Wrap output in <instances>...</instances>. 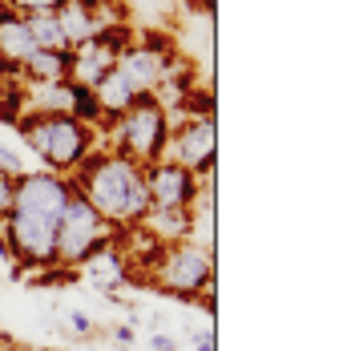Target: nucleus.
<instances>
[{
  "label": "nucleus",
  "instance_id": "2eb2a0df",
  "mask_svg": "<svg viewBox=\"0 0 351 351\" xmlns=\"http://www.w3.org/2000/svg\"><path fill=\"white\" fill-rule=\"evenodd\" d=\"M77 275L89 282V287H97V291H117V287H125V282L134 279V275H130L125 254H121L113 243H109L106 250H97V254H93V258L77 271Z\"/></svg>",
  "mask_w": 351,
  "mask_h": 351
},
{
  "label": "nucleus",
  "instance_id": "4468645a",
  "mask_svg": "<svg viewBox=\"0 0 351 351\" xmlns=\"http://www.w3.org/2000/svg\"><path fill=\"white\" fill-rule=\"evenodd\" d=\"M138 226L158 246L190 243V230H194V210H166V206H149Z\"/></svg>",
  "mask_w": 351,
  "mask_h": 351
},
{
  "label": "nucleus",
  "instance_id": "a211bd4d",
  "mask_svg": "<svg viewBox=\"0 0 351 351\" xmlns=\"http://www.w3.org/2000/svg\"><path fill=\"white\" fill-rule=\"evenodd\" d=\"M25 21H29V36H33L36 49H65L57 12H40V16H25Z\"/></svg>",
  "mask_w": 351,
  "mask_h": 351
},
{
  "label": "nucleus",
  "instance_id": "a878e982",
  "mask_svg": "<svg viewBox=\"0 0 351 351\" xmlns=\"http://www.w3.org/2000/svg\"><path fill=\"white\" fill-rule=\"evenodd\" d=\"M0 351H8V339H4V335H0Z\"/></svg>",
  "mask_w": 351,
  "mask_h": 351
},
{
  "label": "nucleus",
  "instance_id": "f3484780",
  "mask_svg": "<svg viewBox=\"0 0 351 351\" xmlns=\"http://www.w3.org/2000/svg\"><path fill=\"white\" fill-rule=\"evenodd\" d=\"M25 85H49V81H69V49H33V57L16 69Z\"/></svg>",
  "mask_w": 351,
  "mask_h": 351
},
{
  "label": "nucleus",
  "instance_id": "f257e3e1",
  "mask_svg": "<svg viewBox=\"0 0 351 351\" xmlns=\"http://www.w3.org/2000/svg\"><path fill=\"white\" fill-rule=\"evenodd\" d=\"M73 194H81L93 210L106 218L113 230H130L138 226L145 210H149V194H145V178H141V166L113 154L106 145H97L85 166L69 178Z\"/></svg>",
  "mask_w": 351,
  "mask_h": 351
},
{
  "label": "nucleus",
  "instance_id": "9d476101",
  "mask_svg": "<svg viewBox=\"0 0 351 351\" xmlns=\"http://www.w3.org/2000/svg\"><path fill=\"white\" fill-rule=\"evenodd\" d=\"M134 36L130 25H113L106 33L89 36V40H81V45H73L69 49V85L77 89H93L109 69H117V57H121V49H125V40Z\"/></svg>",
  "mask_w": 351,
  "mask_h": 351
},
{
  "label": "nucleus",
  "instance_id": "6ab92c4d",
  "mask_svg": "<svg viewBox=\"0 0 351 351\" xmlns=\"http://www.w3.org/2000/svg\"><path fill=\"white\" fill-rule=\"evenodd\" d=\"M61 331H65L69 339H89V335L97 331V323H93V315H89L85 307H69V311L61 315Z\"/></svg>",
  "mask_w": 351,
  "mask_h": 351
},
{
  "label": "nucleus",
  "instance_id": "aec40b11",
  "mask_svg": "<svg viewBox=\"0 0 351 351\" xmlns=\"http://www.w3.org/2000/svg\"><path fill=\"white\" fill-rule=\"evenodd\" d=\"M0 4H8L21 16H40V12H57L61 8V0H0Z\"/></svg>",
  "mask_w": 351,
  "mask_h": 351
},
{
  "label": "nucleus",
  "instance_id": "7ed1b4c3",
  "mask_svg": "<svg viewBox=\"0 0 351 351\" xmlns=\"http://www.w3.org/2000/svg\"><path fill=\"white\" fill-rule=\"evenodd\" d=\"M141 282L182 303H206L214 311V250H202L198 243L162 246Z\"/></svg>",
  "mask_w": 351,
  "mask_h": 351
},
{
  "label": "nucleus",
  "instance_id": "0eeeda50",
  "mask_svg": "<svg viewBox=\"0 0 351 351\" xmlns=\"http://www.w3.org/2000/svg\"><path fill=\"white\" fill-rule=\"evenodd\" d=\"M178 65L174 45L162 33H145V36H130L121 57H117V73L134 85L138 97H158V89L166 85L170 69Z\"/></svg>",
  "mask_w": 351,
  "mask_h": 351
},
{
  "label": "nucleus",
  "instance_id": "f8f14e48",
  "mask_svg": "<svg viewBox=\"0 0 351 351\" xmlns=\"http://www.w3.org/2000/svg\"><path fill=\"white\" fill-rule=\"evenodd\" d=\"M57 25H61V36H65V49H73V45L106 33L113 25H125V16H121L117 0H61Z\"/></svg>",
  "mask_w": 351,
  "mask_h": 351
},
{
  "label": "nucleus",
  "instance_id": "1a4fd4ad",
  "mask_svg": "<svg viewBox=\"0 0 351 351\" xmlns=\"http://www.w3.org/2000/svg\"><path fill=\"white\" fill-rule=\"evenodd\" d=\"M141 178H145L149 206H166V210H194L202 202V194L214 190V174L198 178V174H190L186 166L170 162V158H158V162L141 166Z\"/></svg>",
  "mask_w": 351,
  "mask_h": 351
},
{
  "label": "nucleus",
  "instance_id": "6e6552de",
  "mask_svg": "<svg viewBox=\"0 0 351 351\" xmlns=\"http://www.w3.org/2000/svg\"><path fill=\"white\" fill-rule=\"evenodd\" d=\"M166 158L178 162V166H186L190 174L210 178L214 162H218V125H214V113H174Z\"/></svg>",
  "mask_w": 351,
  "mask_h": 351
},
{
  "label": "nucleus",
  "instance_id": "b1692460",
  "mask_svg": "<svg viewBox=\"0 0 351 351\" xmlns=\"http://www.w3.org/2000/svg\"><path fill=\"white\" fill-rule=\"evenodd\" d=\"M113 339L130 348V343H134V327H130V323H117V327H113Z\"/></svg>",
  "mask_w": 351,
  "mask_h": 351
},
{
  "label": "nucleus",
  "instance_id": "412c9836",
  "mask_svg": "<svg viewBox=\"0 0 351 351\" xmlns=\"http://www.w3.org/2000/svg\"><path fill=\"white\" fill-rule=\"evenodd\" d=\"M12 198H16V174L12 170H0V222L12 210Z\"/></svg>",
  "mask_w": 351,
  "mask_h": 351
},
{
  "label": "nucleus",
  "instance_id": "5701e85b",
  "mask_svg": "<svg viewBox=\"0 0 351 351\" xmlns=\"http://www.w3.org/2000/svg\"><path fill=\"white\" fill-rule=\"evenodd\" d=\"M149 351H178V339L166 335V331H154L149 335Z\"/></svg>",
  "mask_w": 351,
  "mask_h": 351
},
{
  "label": "nucleus",
  "instance_id": "393cba45",
  "mask_svg": "<svg viewBox=\"0 0 351 351\" xmlns=\"http://www.w3.org/2000/svg\"><path fill=\"white\" fill-rule=\"evenodd\" d=\"M198 4H206V12H210V8H214V0H198Z\"/></svg>",
  "mask_w": 351,
  "mask_h": 351
},
{
  "label": "nucleus",
  "instance_id": "39448f33",
  "mask_svg": "<svg viewBox=\"0 0 351 351\" xmlns=\"http://www.w3.org/2000/svg\"><path fill=\"white\" fill-rule=\"evenodd\" d=\"M117 239V230L109 226L101 214L93 210L81 194H69L65 202V214L57 222V254H53V267L65 271V275H77L97 250H106L109 243Z\"/></svg>",
  "mask_w": 351,
  "mask_h": 351
},
{
  "label": "nucleus",
  "instance_id": "4be33fe9",
  "mask_svg": "<svg viewBox=\"0 0 351 351\" xmlns=\"http://www.w3.org/2000/svg\"><path fill=\"white\" fill-rule=\"evenodd\" d=\"M190 348L194 351H214V331L210 327H190Z\"/></svg>",
  "mask_w": 351,
  "mask_h": 351
},
{
  "label": "nucleus",
  "instance_id": "9b49d317",
  "mask_svg": "<svg viewBox=\"0 0 351 351\" xmlns=\"http://www.w3.org/2000/svg\"><path fill=\"white\" fill-rule=\"evenodd\" d=\"M69 194H73L69 178H57V174H49V170H21V174H16V198H12V210L40 214V218L61 222Z\"/></svg>",
  "mask_w": 351,
  "mask_h": 351
},
{
  "label": "nucleus",
  "instance_id": "20e7f679",
  "mask_svg": "<svg viewBox=\"0 0 351 351\" xmlns=\"http://www.w3.org/2000/svg\"><path fill=\"white\" fill-rule=\"evenodd\" d=\"M170 130H174V109L162 97H138L117 121H109V134H101V145L138 166H149L166 158Z\"/></svg>",
  "mask_w": 351,
  "mask_h": 351
},
{
  "label": "nucleus",
  "instance_id": "423d86ee",
  "mask_svg": "<svg viewBox=\"0 0 351 351\" xmlns=\"http://www.w3.org/2000/svg\"><path fill=\"white\" fill-rule=\"evenodd\" d=\"M0 239H4V250L16 267L53 271V254H57V222L53 218L8 210V218L0 222Z\"/></svg>",
  "mask_w": 351,
  "mask_h": 351
},
{
  "label": "nucleus",
  "instance_id": "f03ea898",
  "mask_svg": "<svg viewBox=\"0 0 351 351\" xmlns=\"http://www.w3.org/2000/svg\"><path fill=\"white\" fill-rule=\"evenodd\" d=\"M12 125L21 141L33 149L40 170L57 178H73L85 166V158L101 145V130L73 113H21Z\"/></svg>",
  "mask_w": 351,
  "mask_h": 351
},
{
  "label": "nucleus",
  "instance_id": "ddd939ff",
  "mask_svg": "<svg viewBox=\"0 0 351 351\" xmlns=\"http://www.w3.org/2000/svg\"><path fill=\"white\" fill-rule=\"evenodd\" d=\"M33 36H29V21L21 12H12L8 4H0V65L16 73L29 57H33Z\"/></svg>",
  "mask_w": 351,
  "mask_h": 351
},
{
  "label": "nucleus",
  "instance_id": "dca6fc26",
  "mask_svg": "<svg viewBox=\"0 0 351 351\" xmlns=\"http://www.w3.org/2000/svg\"><path fill=\"white\" fill-rule=\"evenodd\" d=\"M89 93H93V101H97V113H101V125H109V121H117V117H121L125 109H130L134 101H138L134 85H130V81H125V77H121L117 69H109L106 77H101V81H97V85L89 89Z\"/></svg>",
  "mask_w": 351,
  "mask_h": 351
}]
</instances>
